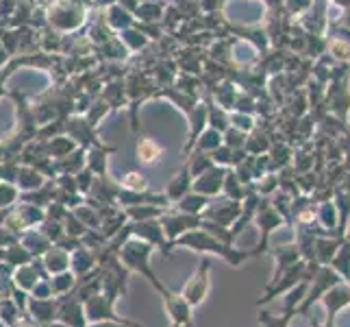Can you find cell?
I'll list each match as a JSON object with an SVG mask.
<instances>
[{
    "instance_id": "obj_1",
    "label": "cell",
    "mask_w": 350,
    "mask_h": 327,
    "mask_svg": "<svg viewBox=\"0 0 350 327\" xmlns=\"http://www.w3.org/2000/svg\"><path fill=\"white\" fill-rule=\"evenodd\" d=\"M320 301L324 304V308H327V314H329L327 325H324V327H335L337 314H340L344 308L350 306V286H348V282H344V280L337 282Z\"/></svg>"
},
{
    "instance_id": "obj_2",
    "label": "cell",
    "mask_w": 350,
    "mask_h": 327,
    "mask_svg": "<svg viewBox=\"0 0 350 327\" xmlns=\"http://www.w3.org/2000/svg\"><path fill=\"white\" fill-rule=\"evenodd\" d=\"M207 288H209V277H207V262H204L198 269L194 280L187 282V286L183 288V295H180V297H183L189 306H198V304H202L204 295H207Z\"/></svg>"
},
{
    "instance_id": "obj_3",
    "label": "cell",
    "mask_w": 350,
    "mask_h": 327,
    "mask_svg": "<svg viewBox=\"0 0 350 327\" xmlns=\"http://www.w3.org/2000/svg\"><path fill=\"white\" fill-rule=\"evenodd\" d=\"M329 266L342 277L344 282H350V242L348 240L342 238V245L335 251V256L329 262Z\"/></svg>"
},
{
    "instance_id": "obj_4",
    "label": "cell",
    "mask_w": 350,
    "mask_h": 327,
    "mask_svg": "<svg viewBox=\"0 0 350 327\" xmlns=\"http://www.w3.org/2000/svg\"><path fill=\"white\" fill-rule=\"evenodd\" d=\"M292 317H294L292 312H285L283 317H270L268 312H261L259 314V323H263L265 327H289Z\"/></svg>"
},
{
    "instance_id": "obj_5",
    "label": "cell",
    "mask_w": 350,
    "mask_h": 327,
    "mask_svg": "<svg viewBox=\"0 0 350 327\" xmlns=\"http://www.w3.org/2000/svg\"><path fill=\"white\" fill-rule=\"evenodd\" d=\"M346 227H348V232H344V240H348V242H350V218H348Z\"/></svg>"
}]
</instances>
